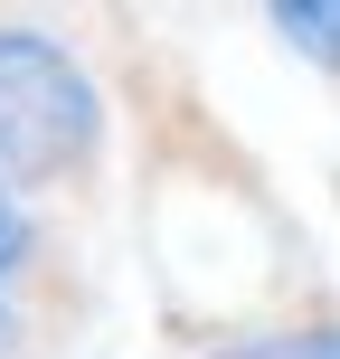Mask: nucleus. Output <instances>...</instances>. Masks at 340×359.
I'll use <instances>...</instances> for the list:
<instances>
[{
  "instance_id": "obj_1",
  "label": "nucleus",
  "mask_w": 340,
  "mask_h": 359,
  "mask_svg": "<svg viewBox=\"0 0 340 359\" xmlns=\"http://www.w3.org/2000/svg\"><path fill=\"white\" fill-rule=\"evenodd\" d=\"M104 86L95 67L48 29H19L0 19V189L38 198V189H67V180L95 170L104 151Z\"/></svg>"
},
{
  "instance_id": "obj_2",
  "label": "nucleus",
  "mask_w": 340,
  "mask_h": 359,
  "mask_svg": "<svg viewBox=\"0 0 340 359\" xmlns=\"http://www.w3.org/2000/svg\"><path fill=\"white\" fill-rule=\"evenodd\" d=\"M38 274H48V227H38L29 198L0 189V359H19V341H29Z\"/></svg>"
},
{
  "instance_id": "obj_3",
  "label": "nucleus",
  "mask_w": 340,
  "mask_h": 359,
  "mask_svg": "<svg viewBox=\"0 0 340 359\" xmlns=\"http://www.w3.org/2000/svg\"><path fill=\"white\" fill-rule=\"evenodd\" d=\"M331 29H340V10H331V0L274 10V38H303V57H312V67H331Z\"/></svg>"
}]
</instances>
